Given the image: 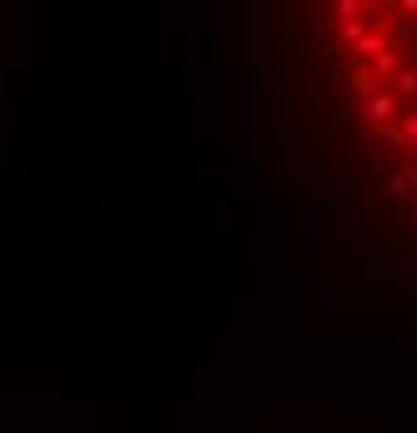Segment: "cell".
I'll return each instance as SVG.
<instances>
[{
  "label": "cell",
  "mask_w": 417,
  "mask_h": 433,
  "mask_svg": "<svg viewBox=\"0 0 417 433\" xmlns=\"http://www.w3.org/2000/svg\"><path fill=\"white\" fill-rule=\"evenodd\" d=\"M392 9L413 26V46L355 13H330L334 46L313 71L322 117L288 154L342 246L367 259L380 283L417 292V0Z\"/></svg>",
  "instance_id": "cell-1"
}]
</instances>
